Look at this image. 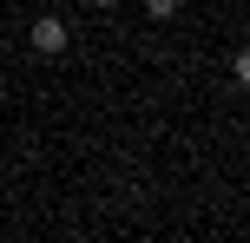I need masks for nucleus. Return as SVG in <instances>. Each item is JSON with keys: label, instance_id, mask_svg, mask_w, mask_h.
I'll list each match as a JSON object with an SVG mask.
<instances>
[{"label": "nucleus", "instance_id": "f03ea898", "mask_svg": "<svg viewBox=\"0 0 250 243\" xmlns=\"http://www.w3.org/2000/svg\"><path fill=\"white\" fill-rule=\"evenodd\" d=\"M178 7H185V0H145V13H151V20H171Z\"/></svg>", "mask_w": 250, "mask_h": 243}, {"label": "nucleus", "instance_id": "7ed1b4c3", "mask_svg": "<svg viewBox=\"0 0 250 243\" xmlns=\"http://www.w3.org/2000/svg\"><path fill=\"white\" fill-rule=\"evenodd\" d=\"M92 7H119V0H92Z\"/></svg>", "mask_w": 250, "mask_h": 243}, {"label": "nucleus", "instance_id": "f257e3e1", "mask_svg": "<svg viewBox=\"0 0 250 243\" xmlns=\"http://www.w3.org/2000/svg\"><path fill=\"white\" fill-rule=\"evenodd\" d=\"M26 39H33V53H46V59H60V53H66V20H60V13H40Z\"/></svg>", "mask_w": 250, "mask_h": 243}]
</instances>
